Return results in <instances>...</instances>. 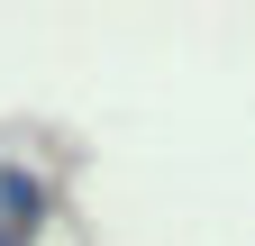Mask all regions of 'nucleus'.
Listing matches in <instances>:
<instances>
[{"instance_id": "f257e3e1", "label": "nucleus", "mask_w": 255, "mask_h": 246, "mask_svg": "<svg viewBox=\"0 0 255 246\" xmlns=\"http://www.w3.org/2000/svg\"><path fill=\"white\" fill-rule=\"evenodd\" d=\"M0 246H9V237H0Z\"/></svg>"}]
</instances>
